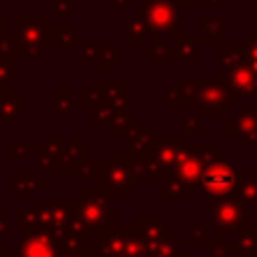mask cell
Wrapping results in <instances>:
<instances>
[{
    "label": "cell",
    "mask_w": 257,
    "mask_h": 257,
    "mask_svg": "<svg viewBox=\"0 0 257 257\" xmlns=\"http://www.w3.org/2000/svg\"><path fill=\"white\" fill-rule=\"evenodd\" d=\"M62 247V241L56 233H48L46 229H40L36 233H28L20 241L18 257H58Z\"/></svg>",
    "instance_id": "cell-1"
},
{
    "label": "cell",
    "mask_w": 257,
    "mask_h": 257,
    "mask_svg": "<svg viewBox=\"0 0 257 257\" xmlns=\"http://www.w3.org/2000/svg\"><path fill=\"white\" fill-rule=\"evenodd\" d=\"M201 185L207 195L229 193L235 185V171H231L229 165H211L201 175Z\"/></svg>",
    "instance_id": "cell-2"
},
{
    "label": "cell",
    "mask_w": 257,
    "mask_h": 257,
    "mask_svg": "<svg viewBox=\"0 0 257 257\" xmlns=\"http://www.w3.org/2000/svg\"><path fill=\"white\" fill-rule=\"evenodd\" d=\"M147 16V22L153 24V28L157 30H169L177 18V10L171 2L167 0H157V2H151L149 4V10L145 12Z\"/></svg>",
    "instance_id": "cell-4"
},
{
    "label": "cell",
    "mask_w": 257,
    "mask_h": 257,
    "mask_svg": "<svg viewBox=\"0 0 257 257\" xmlns=\"http://www.w3.org/2000/svg\"><path fill=\"white\" fill-rule=\"evenodd\" d=\"M102 183L108 187V189H112V193H116V195H120V187L122 189H131L133 187V181H131V177H128V171H126V167H120V165H106L104 167V175H102Z\"/></svg>",
    "instance_id": "cell-5"
},
{
    "label": "cell",
    "mask_w": 257,
    "mask_h": 257,
    "mask_svg": "<svg viewBox=\"0 0 257 257\" xmlns=\"http://www.w3.org/2000/svg\"><path fill=\"white\" fill-rule=\"evenodd\" d=\"M6 257H12V255H6Z\"/></svg>",
    "instance_id": "cell-8"
},
{
    "label": "cell",
    "mask_w": 257,
    "mask_h": 257,
    "mask_svg": "<svg viewBox=\"0 0 257 257\" xmlns=\"http://www.w3.org/2000/svg\"><path fill=\"white\" fill-rule=\"evenodd\" d=\"M147 22L145 20H141L139 16H135L131 22H128V26H126V34H128V38L133 40V42H139L145 34H147V26H145Z\"/></svg>",
    "instance_id": "cell-6"
},
{
    "label": "cell",
    "mask_w": 257,
    "mask_h": 257,
    "mask_svg": "<svg viewBox=\"0 0 257 257\" xmlns=\"http://www.w3.org/2000/svg\"><path fill=\"white\" fill-rule=\"evenodd\" d=\"M106 213H110V211H104V205L94 203V201H88V203H82V205L74 203L72 221L78 223L84 231H90V229L102 227V223L108 219Z\"/></svg>",
    "instance_id": "cell-3"
},
{
    "label": "cell",
    "mask_w": 257,
    "mask_h": 257,
    "mask_svg": "<svg viewBox=\"0 0 257 257\" xmlns=\"http://www.w3.org/2000/svg\"><path fill=\"white\" fill-rule=\"evenodd\" d=\"M64 257H80V255H64Z\"/></svg>",
    "instance_id": "cell-7"
}]
</instances>
